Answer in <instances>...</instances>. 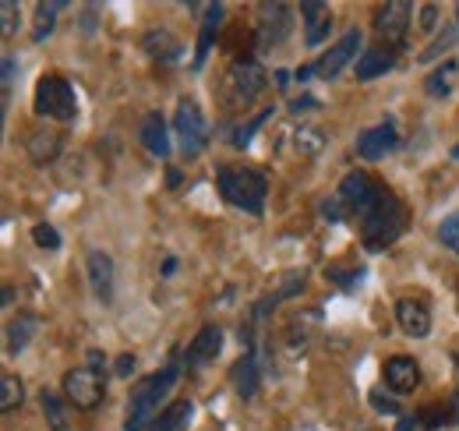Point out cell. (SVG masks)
I'll return each mask as SVG.
<instances>
[{"label":"cell","mask_w":459,"mask_h":431,"mask_svg":"<svg viewBox=\"0 0 459 431\" xmlns=\"http://www.w3.org/2000/svg\"><path fill=\"white\" fill-rule=\"evenodd\" d=\"M174 273H177V258H174V255H170V258H167V262H163V276H174Z\"/></svg>","instance_id":"obj_46"},{"label":"cell","mask_w":459,"mask_h":431,"mask_svg":"<svg viewBox=\"0 0 459 431\" xmlns=\"http://www.w3.org/2000/svg\"><path fill=\"white\" fill-rule=\"evenodd\" d=\"M14 57H4V67H0V78H4V99H11V81H14Z\"/></svg>","instance_id":"obj_40"},{"label":"cell","mask_w":459,"mask_h":431,"mask_svg":"<svg viewBox=\"0 0 459 431\" xmlns=\"http://www.w3.org/2000/svg\"><path fill=\"white\" fill-rule=\"evenodd\" d=\"M396 322L414 340H424L432 333V312H428L424 301H414V297H400L396 301Z\"/></svg>","instance_id":"obj_16"},{"label":"cell","mask_w":459,"mask_h":431,"mask_svg":"<svg viewBox=\"0 0 459 431\" xmlns=\"http://www.w3.org/2000/svg\"><path fill=\"white\" fill-rule=\"evenodd\" d=\"M85 269H89V283H92V294L99 304H113V258L99 248L89 251L85 258Z\"/></svg>","instance_id":"obj_13"},{"label":"cell","mask_w":459,"mask_h":431,"mask_svg":"<svg viewBox=\"0 0 459 431\" xmlns=\"http://www.w3.org/2000/svg\"><path fill=\"white\" fill-rule=\"evenodd\" d=\"M290 25H293V18H290V7L286 4H261V18L254 25V46H258V53L276 50L286 39Z\"/></svg>","instance_id":"obj_8"},{"label":"cell","mask_w":459,"mask_h":431,"mask_svg":"<svg viewBox=\"0 0 459 431\" xmlns=\"http://www.w3.org/2000/svg\"><path fill=\"white\" fill-rule=\"evenodd\" d=\"M368 400H371V407H375L378 414H403V411H400V404H396L393 396H385L382 389H375V393H371Z\"/></svg>","instance_id":"obj_38"},{"label":"cell","mask_w":459,"mask_h":431,"mask_svg":"<svg viewBox=\"0 0 459 431\" xmlns=\"http://www.w3.org/2000/svg\"><path fill=\"white\" fill-rule=\"evenodd\" d=\"M223 21H227V7H223V4H209V11H206V18H202V32H198V50H195V67H202V64H206V57H209V50H213V42H216V35H220V28H223Z\"/></svg>","instance_id":"obj_22"},{"label":"cell","mask_w":459,"mask_h":431,"mask_svg":"<svg viewBox=\"0 0 459 431\" xmlns=\"http://www.w3.org/2000/svg\"><path fill=\"white\" fill-rule=\"evenodd\" d=\"M456 14H459V7H456Z\"/></svg>","instance_id":"obj_50"},{"label":"cell","mask_w":459,"mask_h":431,"mask_svg":"<svg viewBox=\"0 0 459 431\" xmlns=\"http://www.w3.org/2000/svg\"><path fill=\"white\" fill-rule=\"evenodd\" d=\"M142 50H145L149 57L163 60V64H170V60H177V57L184 53L181 39H177L170 28H149V32L142 35Z\"/></svg>","instance_id":"obj_20"},{"label":"cell","mask_w":459,"mask_h":431,"mask_svg":"<svg viewBox=\"0 0 459 431\" xmlns=\"http://www.w3.org/2000/svg\"><path fill=\"white\" fill-rule=\"evenodd\" d=\"M315 106H318V99H315V96H297V99L290 103V110H293V113H300V110H315Z\"/></svg>","instance_id":"obj_42"},{"label":"cell","mask_w":459,"mask_h":431,"mask_svg":"<svg viewBox=\"0 0 459 431\" xmlns=\"http://www.w3.org/2000/svg\"><path fill=\"white\" fill-rule=\"evenodd\" d=\"M393 64H396V46H385V42L368 46V50L357 57V78H361V81H371V78L393 71Z\"/></svg>","instance_id":"obj_18"},{"label":"cell","mask_w":459,"mask_h":431,"mask_svg":"<svg viewBox=\"0 0 459 431\" xmlns=\"http://www.w3.org/2000/svg\"><path fill=\"white\" fill-rule=\"evenodd\" d=\"M453 42H456V32L449 28V32H442V35H439V39L432 42V50H424V53H421V60H424V64H428V60H435V57H439L442 50H449Z\"/></svg>","instance_id":"obj_37"},{"label":"cell","mask_w":459,"mask_h":431,"mask_svg":"<svg viewBox=\"0 0 459 431\" xmlns=\"http://www.w3.org/2000/svg\"><path fill=\"white\" fill-rule=\"evenodd\" d=\"M268 117H272V110H261V113H254V120H251V124H244V127H240V131L233 135V145H237V149H244V145H251V138H254V131H258V127H261V124H265Z\"/></svg>","instance_id":"obj_34"},{"label":"cell","mask_w":459,"mask_h":431,"mask_svg":"<svg viewBox=\"0 0 459 431\" xmlns=\"http://www.w3.org/2000/svg\"><path fill=\"white\" fill-rule=\"evenodd\" d=\"M64 396L78 407V411H96L106 396V379L99 372H92L89 365L85 368H74L64 375Z\"/></svg>","instance_id":"obj_6"},{"label":"cell","mask_w":459,"mask_h":431,"mask_svg":"<svg viewBox=\"0 0 459 431\" xmlns=\"http://www.w3.org/2000/svg\"><path fill=\"white\" fill-rule=\"evenodd\" d=\"M60 11H64L60 0H50V4L43 0V4L35 7V28H32V39H35V42H43V39L57 28V14H60Z\"/></svg>","instance_id":"obj_28"},{"label":"cell","mask_w":459,"mask_h":431,"mask_svg":"<svg viewBox=\"0 0 459 431\" xmlns=\"http://www.w3.org/2000/svg\"><path fill=\"white\" fill-rule=\"evenodd\" d=\"M57 152H60V135L57 131H35L28 138V156L35 163H50V159H57Z\"/></svg>","instance_id":"obj_27"},{"label":"cell","mask_w":459,"mask_h":431,"mask_svg":"<svg viewBox=\"0 0 459 431\" xmlns=\"http://www.w3.org/2000/svg\"><path fill=\"white\" fill-rule=\"evenodd\" d=\"M32 241H35L43 251H57V248H60V234H57L50 223H35V227H32Z\"/></svg>","instance_id":"obj_33"},{"label":"cell","mask_w":459,"mask_h":431,"mask_svg":"<svg viewBox=\"0 0 459 431\" xmlns=\"http://www.w3.org/2000/svg\"><path fill=\"white\" fill-rule=\"evenodd\" d=\"M135 368H138V358H135V354H121L117 365H113V375H117V379H128Z\"/></svg>","instance_id":"obj_39"},{"label":"cell","mask_w":459,"mask_h":431,"mask_svg":"<svg viewBox=\"0 0 459 431\" xmlns=\"http://www.w3.org/2000/svg\"><path fill=\"white\" fill-rule=\"evenodd\" d=\"M216 188L233 209H244L251 216L265 212V195H268V181L261 170L254 166H220L216 173Z\"/></svg>","instance_id":"obj_3"},{"label":"cell","mask_w":459,"mask_h":431,"mask_svg":"<svg viewBox=\"0 0 459 431\" xmlns=\"http://www.w3.org/2000/svg\"><path fill=\"white\" fill-rule=\"evenodd\" d=\"M439 241H442L453 255H459V212H453V216H446V219H442V227H439Z\"/></svg>","instance_id":"obj_32"},{"label":"cell","mask_w":459,"mask_h":431,"mask_svg":"<svg viewBox=\"0 0 459 431\" xmlns=\"http://www.w3.org/2000/svg\"><path fill=\"white\" fill-rule=\"evenodd\" d=\"M410 4L407 0H393V4H385L382 11H378V18H375V32H378V39L385 42V46H403V39H407V28H410Z\"/></svg>","instance_id":"obj_11"},{"label":"cell","mask_w":459,"mask_h":431,"mask_svg":"<svg viewBox=\"0 0 459 431\" xmlns=\"http://www.w3.org/2000/svg\"><path fill=\"white\" fill-rule=\"evenodd\" d=\"M191 414H195L191 400H177V404L163 407V414L156 418V425H152L149 431H181L188 421H191Z\"/></svg>","instance_id":"obj_26"},{"label":"cell","mask_w":459,"mask_h":431,"mask_svg":"<svg viewBox=\"0 0 459 431\" xmlns=\"http://www.w3.org/2000/svg\"><path fill=\"white\" fill-rule=\"evenodd\" d=\"M357 46H361V28L343 32V39H339V42H332V46H329L315 64H311V74H315V78H325V81L339 78V71L357 57Z\"/></svg>","instance_id":"obj_9"},{"label":"cell","mask_w":459,"mask_h":431,"mask_svg":"<svg viewBox=\"0 0 459 431\" xmlns=\"http://www.w3.org/2000/svg\"><path fill=\"white\" fill-rule=\"evenodd\" d=\"M382 379H385V386L393 389V393H414L417 386H421V365L414 361V358H407V354H396V358H389L385 361V368H382Z\"/></svg>","instance_id":"obj_14"},{"label":"cell","mask_w":459,"mask_h":431,"mask_svg":"<svg viewBox=\"0 0 459 431\" xmlns=\"http://www.w3.org/2000/svg\"><path fill=\"white\" fill-rule=\"evenodd\" d=\"M318 326H322V312H318V308L300 312V315L290 322V347H293V350H307L311 340H315V333H318Z\"/></svg>","instance_id":"obj_24"},{"label":"cell","mask_w":459,"mask_h":431,"mask_svg":"<svg viewBox=\"0 0 459 431\" xmlns=\"http://www.w3.org/2000/svg\"><path fill=\"white\" fill-rule=\"evenodd\" d=\"M322 145H325V138H322V131H318V127H300V131H293V152H297L300 159L318 156V152H322Z\"/></svg>","instance_id":"obj_31"},{"label":"cell","mask_w":459,"mask_h":431,"mask_svg":"<svg viewBox=\"0 0 459 431\" xmlns=\"http://www.w3.org/2000/svg\"><path fill=\"white\" fill-rule=\"evenodd\" d=\"M0 14H4V35H14V25H18V18H21V7H18L14 0H4V4H0Z\"/></svg>","instance_id":"obj_36"},{"label":"cell","mask_w":459,"mask_h":431,"mask_svg":"<svg viewBox=\"0 0 459 431\" xmlns=\"http://www.w3.org/2000/svg\"><path fill=\"white\" fill-rule=\"evenodd\" d=\"M435 25H439V7H435V4H424V7H421V28L432 32Z\"/></svg>","instance_id":"obj_41"},{"label":"cell","mask_w":459,"mask_h":431,"mask_svg":"<svg viewBox=\"0 0 459 431\" xmlns=\"http://www.w3.org/2000/svg\"><path fill=\"white\" fill-rule=\"evenodd\" d=\"M11 301H14V287H4V301H0V304L11 308Z\"/></svg>","instance_id":"obj_47"},{"label":"cell","mask_w":459,"mask_h":431,"mask_svg":"<svg viewBox=\"0 0 459 431\" xmlns=\"http://www.w3.org/2000/svg\"><path fill=\"white\" fill-rule=\"evenodd\" d=\"M385 191V184L382 181H375L371 173H364V170H350L346 177H343V184H339V198H343V205H346V212H354V216H364L375 202H378V195Z\"/></svg>","instance_id":"obj_7"},{"label":"cell","mask_w":459,"mask_h":431,"mask_svg":"<svg viewBox=\"0 0 459 431\" xmlns=\"http://www.w3.org/2000/svg\"><path fill=\"white\" fill-rule=\"evenodd\" d=\"M89 368L103 375V372H106V354H103V350H89Z\"/></svg>","instance_id":"obj_43"},{"label":"cell","mask_w":459,"mask_h":431,"mask_svg":"<svg viewBox=\"0 0 459 431\" xmlns=\"http://www.w3.org/2000/svg\"><path fill=\"white\" fill-rule=\"evenodd\" d=\"M227 81H230V89H233V96L244 99V103H251V99L268 85V78H265V71H261V64H258L254 57H237V60L230 64Z\"/></svg>","instance_id":"obj_10"},{"label":"cell","mask_w":459,"mask_h":431,"mask_svg":"<svg viewBox=\"0 0 459 431\" xmlns=\"http://www.w3.org/2000/svg\"><path fill=\"white\" fill-rule=\"evenodd\" d=\"M456 74H459V64L456 60H446L442 67H435V74H428V92L432 96H449L453 85H456Z\"/></svg>","instance_id":"obj_29"},{"label":"cell","mask_w":459,"mask_h":431,"mask_svg":"<svg viewBox=\"0 0 459 431\" xmlns=\"http://www.w3.org/2000/svg\"><path fill=\"white\" fill-rule=\"evenodd\" d=\"M453 159H459V145H456V149H453Z\"/></svg>","instance_id":"obj_49"},{"label":"cell","mask_w":459,"mask_h":431,"mask_svg":"<svg viewBox=\"0 0 459 431\" xmlns=\"http://www.w3.org/2000/svg\"><path fill=\"white\" fill-rule=\"evenodd\" d=\"M174 131L181 138V149L184 156H198L206 145H209V124H206V113L195 99H181L177 110H174Z\"/></svg>","instance_id":"obj_5"},{"label":"cell","mask_w":459,"mask_h":431,"mask_svg":"<svg viewBox=\"0 0 459 431\" xmlns=\"http://www.w3.org/2000/svg\"><path fill=\"white\" fill-rule=\"evenodd\" d=\"M300 18H304V28H307V35H304L307 46H318L329 35V28H332V11L322 0H304L300 4Z\"/></svg>","instance_id":"obj_17"},{"label":"cell","mask_w":459,"mask_h":431,"mask_svg":"<svg viewBox=\"0 0 459 431\" xmlns=\"http://www.w3.org/2000/svg\"><path fill=\"white\" fill-rule=\"evenodd\" d=\"M39 407H43V418H46L50 431H71V411H67V404L53 389L39 393Z\"/></svg>","instance_id":"obj_25"},{"label":"cell","mask_w":459,"mask_h":431,"mask_svg":"<svg viewBox=\"0 0 459 431\" xmlns=\"http://www.w3.org/2000/svg\"><path fill=\"white\" fill-rule=\"evenodd\" d=\"M181 181H184V177H181V170H174V166H170V170H167V184H170V188H181Z\"/></svg>","instance_id":"obj_45"},{"label":"cell","mask_w":459,"mask_h":431,"mask_svg":"<svg viewBox=\"0 0 459 431\" xmlns=\"http://www.w3.org/2000/svg\"><path fill=\"white\" fill-rule=\"evenodd\" d=\"M403 230H407V205L385 188L378 195V202L361 216V241L368 251H382V248L396 244Z\"/></svg>","instance_id":"obj_2"},{"label":"cell","mask_w":459,"mask_h":431,"mask_svg":"<svg viewBox=\"0 0 459 431\" xmlns=\"http://www.w3.org/2000/svg\"><path fill=\"white\" fill-rule=\"evenodd\" d=\"M177 379H181V368H177V365H167L163 372H156V375H149L142 386H135V393H131V400H128V421H124V431L152 428L156 418L163 414L159 407H163V400L174 393Z\"/></svg>","instance_id":"obj_1"},{"label":"cell","mask_w":459,"mask_h":431,"mask_svg":"<svg viewBox=\"0 0 459 431\" xmlns=\"http://www.w3.org/2000/svg\"><path fill=\"white\" fill-rule=\"evenodd\" d=\"M35 329H39V315H32V312H18V319H11V322H7V329H4L7 358H18V354L28 347V340L35 336Z\"/></svg>","instance_id":"obj_19"},{"label":"cell","mask_w":459,"mask_h":431,"mask_svg":"<svg viewBox=\"0 0 459 431\" xmlns=\"http://www.w3.org/2000/svg\"><path fill=\"white\" fill-rule=\"evenodd\" d=\"M230 382H233L237 396L251 400V396L258 393V358H254V354H244V358L230 368Z\"/></svg>","instance_id":"obj_23"},{"label":"cell","mask_w":459,"mask_h":431,"mask_svg":"<svg viewBox=\"0 0 459 431\" xmlns=\"http://www.w3.org/2000/svg\"><path fill=\"white\" fill-rule=\"evenodd\" d=\"M400 145V131L393 127V120L378 124V127H368L361 131L357 138V156L361 159H385V152H393Z\"/></svg>","instance_id":"obj_15"},{"label":"cell","mask_w":459,"mask_h":431,"mask_svg":"<svg viewBox=\"0 0 459 431\" xmlns=\"http://www.w3.org/2000/svg\"><path fill=\"white\" fill-rule=\"evenodd\" d=\"M142 145H145L152 156H159V159L170 156V131H167V117H163L159 110L145 113V120H142Z\"/></svg>","instance_id":"obj_21"},{"label":"cell","mask_w":459,"mask_h":431,"mask_svg":"<svg viewBox=\"0 0 459 431\" xmlns=\"http://www.w3.org/2000/svg\"><path fill=\"white\" fill-rule=\"evenodd\" d=\"M325 280L339 283L343 290H354V287L364 280V269H325Z\"/></svg>","instance_id":"obj_35"},{"label":"cell","mask_w":459,"mask_h":431,"mask_svg":"<svg viewBox=\"0 0 459 431\" xmlns=\"http://www.w3.org/2000/svg\"><path fill=\"white\" fill-rule=\"evenodd\" d=\"M417 428H421V414H403L400 425H396V431H417Z\"/></svg>","instance_id":"obj_44"},{"label":"cell","mask_w":459,"mask_h":431,"mask_svg":"<svg viewBox=\"0 0 459 431\" xmlns=\"http://www.w3.org/2000/svg\"><path fill=\"white\" fill-rule=\"evenodd\" d=\"M290 81V71H276V85H286Z\"/></svg>","instance_id":"obj_48"},{"label":"cell","mask_w":459,"mask_h":431,"mask_svg":"<svg viewBox=\"0 0 459 431\" xmlns=\"http://www.w3.org/2000/svg\"><path fill=\"white\" fill-rule=\"evenodd\" d=\"M21 400H25L21 379H18V375H4V379H0V411H4V414H14V411L21 407Z\"/></svg>","instance_id":"obj_30"},{"label":"cell","mask_w":459,"mask_h":431,"mask_svg":"<svg viewBox=\"0 0 459 431\" xmlns=\"http://www.w3.org/2000/svg\"><path fill=\"white\" fill-rule=\"evenodd\" d=\"M220 350H223V329H220V326H202V329H198V336L188 343V354H184L188 372L206 368L209 361H216V358H220Z\"/></svg>","instance_id":"obj_12"},{"label":"cell","mask_w":459,"mask_h":431,"mask_svg":"<svg viewBox=\"0 0 459 431\" xmlns=\"http://www.w3.org/2000/svg\"><path fill=\"white\" fill-rule=\"evenodd\" d=\"M35 113L46 117V120H74L78 117V96H74V85L60 74H43L35 81Z\"/></svg>","instance_id":"obj_4"}]
</instances>
